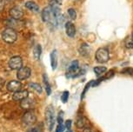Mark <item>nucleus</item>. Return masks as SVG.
I'll return each mask as SVG.
<instances>
[{
    "label": "nucleus",
    "mask_w": 133,
    "mask_h": 132,
    "mask_svg": "<svg viewBox=\"0 0 133 132\" xmlns=\"http://www.w3.org/2000/svg\"><path fill=\"white\" fill-rule=\"evenodd\" d=\"M42 16V20L44 22V23H48L50 24H52V25H57V17L54 15L53 11H52V9L51 6H47L44 7L41 13Z\"/></svg>",
    "instance_id": "1"
},
{
    "label": "nucleus",
    "mask_w": 133,
    "mask_h": 132,
    "mask_svg": "<svg viewBox=\"0 0 133 132\" xmlns=\"http://www.w3.org/2000/svg\"><path fill=\"white\" fill-rule=\"evenodd\" d=\"M17 38L16 31L12 28H6L2 32V39L7 44H13Z\"/></svg>",
    "instance_id": "2"
},
{
    "label": "nucleus",
    "mask_w": 133,
    "mask_h": 132,
    "mask_svg": "<svg viewBox=\"0 0 133 132\" xmlns=\"http://www.w3.org/2000/svg\"><path fill=\"white\" fill-rule=\"evenodd\" d=\"M45 121L47 128L50 131L52 130L55 123V116H54V109L52 106H48L45 110Z\"/></svg>",
    "instance_id": "3"
},
{
    "label": "nucleus",
    "mask_w": 133,
    "mask_h": 132,
    "mask_svg": "<svg viewBox=\"0 0 133 132\" xmlns=\"http://www.w3.org/2000/svg\"><path fill=\"white\" fill-rule=\"evenodd\" d=\"M36 114L32 110H27L22 116V123L24 126H31L36 123Z\"/></svg>",
    "instance_id": "4"
},
{
    "label": "nucleus",
    "mask_w": 133,
    "mask_h": 132,
    "mask_svg": "<svg viewBox=\"0 0 133 132\" xmlns=\"http://www.w3.org/2000/svg\"><path fill=\"white\" fill-rule=\"evenodd\" d=\"M110 53L106 48H99L96 51V60L99 64H104L109 61Z\"/></svg>",
    "instance_id": "5"
},
{
    "label": "nucleus",
    "mask_w": 133,
    "mask_h": 132,
    "mask_svg": "<svg viewBox=\"0 0 133 132\" xmlns=\"http://www.w3.org/2000/svg\"><path fill=\"white\" fill-rule=\"evenodd\" d=\"M80 73H81V71L79 69L78 62L73 61L68 67V71L66 72V77L68 78H76V77L79 76Z\"/></svg>",
    "instance_id": "6"
},
{
    "label": "nucleus",
    "mask_w": 133,
    "mask_h": 132,
    "mask_svg": "<svg viewBox=\"0 0 133 132\" xmlns=\"http://www.w3.org/2000/svg\"><path fill=\"white\" fill-rule=\"evenodd\" d=\"M8 64L11 70H19L23 67V59L19 56H14L10 58Z\"/></svg>",
    "instance_id": "7"
},
{
    "label": "nucleus",
    "mask_w": 133,
    "mask_h": 132,
    "mask_svg": "<svg viewBox=\"0 0 133 132\" xmlns=\"http://www.w3.org/2000/svg\"><path fill=\"white\" fill-rule=\"evenodd\" d=\"M31 74V71L29 67L27 66H23L22 68L17 70V78L18 80H25V79L29 78Z\"/></svg>",
    "instance_id": "8"
},
{
    "label": "nucleus",
    "mask_w": 133,
    "mask_h": 132,
    "mask_svg": "<svg viewBox=\"0 0 133 132\" xmlns=\"http://www.w3.org/2000/svg\"><path fill=\"white\" fill-rule=\"evenodd\" d=\"M20 106H21L22 109H25V110H31L35 107V101L32 98H30L28 96V98H24V100L21 101Z\"/></svg>",
    "instance_id": "9"
},
{
    "label": "nucleus",
    "mask_w": 133,
    "mask_h": 132,
    "mask_svg": "<svg viewBox=\"0 0 133 132\" xmlns=\"http://www.w3.org/2000/svg\"><path fill=\"white\" fill-rule=\"evenodd\" d=\"M6 88H7V89H8L10 92H13V93H15V92H17V91H21L22 84L20 83L19 81L12 80V81L9 82V83L7 84Z\"/></svg>",
    "instance_id": "10"
},
{
    "label": "nucleus",
    "mask_w": 133,
    "mask_h": 132,
    "mask_svg": "<svg viewBox=\"0 0 133 132\" xmlns=\"http://www.w3.org/2000/svg\"><path fill=\"white\" fill-rule=\"evenodd\" d=\"M76 126L78 129H85V128H90V127H91V123H90L89 120H88L85 116H80L77 117V121H76Z\"/></svg>",
    "instance_id": "11"
},
{
    "label": "nucleus",
    "mask_w": 133,
    "mask_h": 132,
    "mask_svg": "<svg viewBox=\"0 0 133 132\" xmlns=\"http://www.w3.org/2000/svg\"><path fill=\"white\" fill-rule=\"evenodd\" d=\"M10 15L13 19H20L24 16V11L18 6H14L10 10Z\"/></svg>",
    "instance_id": "12"
},
{
    "label": "nucleus",
    "mask_w": 133,
    "mask_h": 132,
    "mask_svg": "<svg viewBox=\"0 0 133 132\" xmlns=\"http://www.w3.org/2000/svg\"><path fill=\"white\" fill-rule=\"evenodd\" d=\"M65 32L67 36L70 37H74L76 35V27L71 22H66L65 23Z\"/></svg>",
    "instance_id": "13"
},
{
    "label": "nucleus",
    "mask_w": 133,
    "mask_h": 132,
    "mask_svg": "<svg viewBox=\"0 0 133 132\" xmlns=\"http://www.w3.org/2000/svg\"><path fill=\"white\" fill-rule=\"evenodd\" d=\"M29 93L27 91H19L15 92L12 96V98H13L14 101H20L21 102L22 100H24V98H28Z\"/></svg>",
    "instance_id": "14"
},
{
    "label": "nucleus",
    "mask_w": 133,
    "mask_h": 132,
    "mask_svg": "<svg viewBox=\"0 0 133 132\" xmlns=\"http://www.w3.org/2000/svg\"><path fill=\"white\" fill-rule=\"evenodd\" d=\"M91 47L87 44H82L79 47V53L84 57H88L91 54Z\"/></svg>",
    "instance_id": "15"
},
{
    "label": "nucleus",
    "mask_w": 133,
    "mask_h": 132,
    "mask_svg": "<svg viewBox=\"0 0 133 132\" xmlns=\"http://www.w3.org/2000/svg\"><path fill=\"white\" fill-rule=\"evenodd\" d=\"M50 57H51V68H52L53 71H55V70L57 69V52L56 50H54V51H51Z\"/></svg>",
    "instance_id": "16"
},
{
    "label": "nucleus",
    "mask_w": 133,
    "mask_h": 132,
    "mask_svg": "<svg viewBox=\"0 0 133 132\" xmlns=\"http://www.w3.org/2000/svg\"><path fill=\"white\" fill-rule=\"evenodd\" d=\"M25 7L30 11H33V12H38L39 11V6L35 3L33 1H27L25 3Z\"/></svg>",
    "instance_id": "17"
},
{
    "label": "nucleus",
    "mask_w": 133,
    "mask_h": 132,
    "mask_svg": "<svg viewBox=\"0 0 133 132\" xmlns=\"http://www.w3.org/2000/svg\"><path fill=\"white\" fill-rule=\"evenodd\" d=\"M41 53H42V47L40 44H37L33 50V57L35 60H38L40 58V56H41Z\"/></svg>",
    "instance_id": "18"
},
{
    "label": "nucleus",
    "mask_w": 133,
    "mask_h": 132,
    "mask_svg": "<svg viewBox=\"0 0 133 132\" xmlns=\"http://www.w3.org/2000/svg\"><path fill=\"white\" fill-rule=\"evenodd\" d=\"M43 79H44V85H45V89H46V93L47 95L50 96L51 93V84L49 83V80H48V78L45 74L43 75Z\"/></svg>",
    "instance_id": "19"
},
{
    "label": "nucleus",
    "mask_w": 133,
    "mask_h": 132,
    "mask_svg": "<svg viewBox=\"0 0 133 132\" xmlns=\"http://www.w3.org/2000/svg\"><path fill=\"white\" fill-rule=\"evenodd\" d=\"M29 86H30V88H31V89H33L34 91H36L37 93H39V94L42 93L43 89H42V87H41V85H40L39 84H37V83H30L29 84Z\"/></svg>",
    "instance_id": "20"
},
{
    "label": "nucleus",
    "mask_w": 133,
    "mask_h": 132,
    "mask_svg": "<svg viewBox=\"0 0 133 132\" xmlns=\"http://www.w3.org/2000/svg\"><path fill=\"white\" fill-rule=\"evenodd\" d=\"M125 47L128 49H133V33L125 40Z\"/></svg>",
    "instance_id": "21"
},
{
    "label": "nucleus",
    "mask_w": 133,
    "mask_h": 132,
    "mask_svg": "<svg viewBox=\"0 0 133 132\" xmlns=\"http://www.w3.org/2000/svg\"><path fill=\"white\" fill-rule=\"evenodd\" d=\"M106 71H107V69L104 66H97L94 68V72L96 73L97 76H101L102 74L106 72Z\"/></svg>",
    "instance_id": "22"
},
{
    "label": "nucleus",
    "mask_w": 133,
    "mask_h": 132,
    "mask_svg": "<svg viewBox=\"0 0 133 132\" xmlns=\"http://www.w3.org/2000/svg\"><path fill=\"white\" fill-rule=\"evenodd\" d=\"M68 14H69L70 17H71V19H76L77 18V12L74 9L70 8L68 10Z\"/></svg>",
    "instance_id": "23"
},
{
    "label": "nucleus",
    "mask_w": 133,
    "mask_h": 132,
    "mask_svg": "<svg viewBox=\"0 0 133 132\" xmlns=\"http://www.w3.org/2000/svg\"><path fill=\"white\" fill-rule=\"evenodd\" d=\"M122 74H128V75H133V69L130 68V67H126V68L123 69L121 71Z\"/></svg>",
    "instance_id": "24"
},
{
    "label": "nucleus",
    "mask_w": 133,
    "mask_h": 132,
    "mask_svg": "<svg viewBox=\"0 0 133 132\" xmlns=\"http://www.w3.org/2000/svg\"><path fill=\"white\" fill-rule=\"evenodd\" d=\"M69 98V92L68 91H64L61 96V100L63 103H66L67 100Z\"/></svg>",
    "instance_id": "25"
},
{
    "label": "nucleus",
    "mask_w": 133,
    "mask_h": 132,
    "mask_svg": "<svg viewBox=\"0 0 133 132\" xmlns=\"http://www.w3.org/2000/svg\"><path fill=\"white\" fill-rule=\"evenodd\" d=\"M64 127L63 125V123H58V125L57 126V129H56V131L55 132H63L64 131Z\"/></svg>",
    "instance_id": "26"
},
{
    "label": "nucleus",
    "mask_w": 133,
    "mask_h": 132,
    "mask_svg": "<svg viewBox=\"0 0 133 132\" xmlns=\"http://www.w3.org/2000/svg\"><path fill=\"white\" fill-rule=\"evenodd\" d=\"M71 123H72L71 120H67L66 122H65V127L67 128V129H71Z\"/></svg>",
    "instance_id": "27"
},
{
    "label": "nucleus",
    "mask_w": 133,
    "mask_h": 132,
    "mask_svg": "<svg viewBox=\"0 0 133 132\" xmlns=\"http://www.w3.org/2000/svg\"><path fill=\"white\" fill-rule=\"evenodd\" d=\"M28 132H39V130L37 128H31L28 130Z\"/></svg>",
    "instance_id": "28"
},
{
    "label": "nucleus",
    "mask_w": 133,
    "mask_h": 132,
    "mask_svg": "<svg viewBox=\"0 0 133 132\" xmlns=\"http://www.w3.org/2000/svg\"><path fill=\"white\" fill-rule=\"evenodd\" d=\"M80 132H92V130L90 128H85V129H82Z\"/></svg>",
    "instance_id": "29"
},
{
    "label": "nucleus",
    "mask_w": 133,
    "mask_h": 132,
    "mask_svg": "<svg viewBox=\"0 0 133 132\" xmlns=\"http://www.w3.org/2000/svg\"><path fill=\"white\" fill-rule=\"evenodd\" d=\"M4 1L3 0H0V11L4 9Z\"/></svg>",
    "instance_id": "30"
},
{
    "label": "nucleus",
    "mask_w": 133,
    "mask_h": 132,
    "mask_svg": "<svg viewBox=\"0 0 133 132\" xmlns=\"http://www.w3.org/2000/svg\"><path fill=\"white\" fill-rule=\"evenodd\" d=\"M66 132H72L71 130V129H67V131Z\"/></svg>",
    "instance_id": "31"
}]
</instances>
